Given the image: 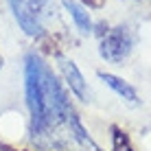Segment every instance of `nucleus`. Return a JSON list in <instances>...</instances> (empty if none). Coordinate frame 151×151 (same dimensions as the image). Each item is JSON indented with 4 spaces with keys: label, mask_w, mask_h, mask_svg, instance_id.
Masks as SVG:
<instances>
[{
    "label": "nucleus",
    "mask_w": 151,
    "mask_h": 151,
    "mask_svg": "<svg viewBox=\"0 0 151 151\" xmlns=\"http://www.w3.org/2000/svg\"><path fill=\"white\" fill-rule=\"evenodd\" d=\"M27 75V103L31 110V132L33 138L44 134L50 123L68 121L72 114V107L68 103V96L61 90L53 70L42 61L40 55L29 53L24 64Z\"/></svg>",
    "instance_id": "obj_1"
},
{
    "label": "nucleus",
    "mask_w": 151,
    "mask_h": 151,
    "mask_svg": "<svg viewBox=\"0 0 151 151\" xmlns=\"http://www.w3.org/2000/svg\"><path fill=\"white\" fill-rule=\"evenodd\" d=\"M132 46H134V37L129 33L127 27H114L107 31L105 37H101V53L103 59L112 61V64H118L123 61L125 57L132 53Z\"/></svg>",
    "instance_id": "obj_2"
},
{
    "label": "nucleus",
    "mask_w": 151,
    "mask_h": 151,
    "mask_svg": "<svg viewBox=\"0 0 151 151\" xmlns=\"http://www.w3.org/2000/svg\"><path fill=\"white\" fill-rule=\"evenodd\" d=\"M46 2H48V0H9L15 20H18V24L24 29L27 35H33L35 37V35L42 33L40 15L44 11Z\"/></svg>",
    "instance_id": "obj_3"
},
{
    "label": "nucleus",
    "mask_w": 151,
    "mask_h": 151,
    "mask_svg": "<svg viewBox=\"0 0 151 151\" xmlns=\"http://www.w3.org/2000/svg\"><path fill=\"white\" fill-rule=\"evenodd\" d=\"M59 68H61V72H64L66 83H68L70 90L75 92L81 101H92V92H90V88H88V83L83 81V77H81V72H79L75 61L59 57Z\"/></svg>",
    "instance_id": "obj_4"
},
{
    "label": "nucleus",
    "mask_w": 151,
    "mask_h": 151,
    "mask_svg": "<svg viewBox=\"0 0 151 151\" xmlns=\"http://www.w3.org/2000/svg\"><path fill=\"white\" fill-rule=\"evenodd\" d=\"M99 79H103L107 83V86L112 88L114 92H116L121 99H125V101L129 103V105H136L138 103V96H136V90H134L132 86H129L127 81H123V79H118V77H114L110 75V72H99Z\"/></svg>",
    "instance_id": "obj_5"
},
{
    "label": "nucleus",
    "mask_w": 151,
    "mask_h": 151,
    "mask_svg": "<svg viewBox=\"0 0 151 151\" xmlns=\"http://www.w3.org/2000/svg\"><path fill=\"white\" fill-rule=\"evenodd\" d=\"M61 2H64V7L68 9V13L72 15L77 29H79L81 33H92V20H90V15H88L86 9H83L81 4H77L75 0H61Z\"/></svg>",
    "instance_id": "obj_6"
},
{
    "label": "nucleus",
    "mask_w": 151,
    "mask_h": 151,
    "mask_svg": "<svg viewBox=\"0 0 151 151\" xmlns=\"http://www.w3.org/2000/svg\"><path fill=\"white\" fill-rule=\"evenodd\" d=\"M68 125H70L72 138H75L81 147H86V149H90V151H101V149L96 147V142L92 140V136L83 129V125H81V121H79V116H77V114H70V116H68Z\"/></svg>",
    "instance_id": "obj_7"
},
{
    "label": "nucleus",
    "mask_w": 151,
    "mask_h": 151,
    "mask_svg": "<svg viewBox=\"0 0 151 151\" xmlns=\"http://www.w3.org/2000/svg\"><path fill=\"white\" fill-rule=\"evenodd\" d=\"M112 142H114V151H134L129 136L121 127H112Z\"/></svg>",
    "instance_id": "obj_8"
},
{
    "label": "nucleus",
    "mask_w": 151,
    "mask_h": 151,
    "mask_svg": "<svg viewBox=\"0 0 151 151\" xmlns=\"http://www.w3.org/2000/svg\"><path fill=\"white\" fill-rule=\"evenodd\" d=\"M107 31H110L107 22H99V24H96V31H94V33L99 35V37H105V35H107Z\"/></svg>",
    "instance_id": "obj_9"
},
{
    "label": "nucleus",
    "mask_w": 151,
    "mask_h": 151,
    "mask_svg": "<svg viewBox=\"0 0 151 151\" xmlns=\"http://www.w3.org/2000/svg\"><path fill=\"white\" fill-rule=\"evenodd\" d=\"M83 4H88V7H92V9H101L103 4H105V0H83Z\"/></svg>",
    "instance_id": "obj_10"
},
{
    "label": "nucleus",
    "mask_w": 151,
    "mask_h": 151,
    "mask_svg": "<svg viewBox=\"0 0 151 151\" xmlns=\"http://www.w3.org/2000/svg\"><path fill=\"white\" fill-rule=\"evenodd\" d=\"M0 68H2V57H0Z\"/></svg>",
    "instance_id": "obj_11"
}]
</instances>
